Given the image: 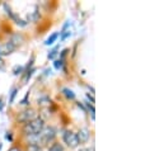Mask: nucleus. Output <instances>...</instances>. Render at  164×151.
<instances>
[{"label":"nucleus","mask_w":164,"mask_h":151,"mask_svg":"<svg viewBox=\"0 0 164 151\" xmlns=\"http://www.w3.org/2000/svg\"><path fill=\"white\" fill-rule=\"evenodd\" d=\"M43 129V119L41 118H36L31 122H27L23 127V131L26 135L33 136V135H38L41 134V131Z\"/></svg>","instance_id":"1"},{"label":"nucleus","mask_w":164,"mask_h":151,"mask_svg":"<svg viewBox=\"0 0 164 151\" xmlns=\"http://www.w3.org/2000/svg\"><path fill=\"white\" fill-rule=\"evenodd\" d=\"M62 140L64 142L69 146V147H77L79 145V141H78V137H77V134H74L72 131H65L64 135H62Z\"/></svg>","instance_id":"2"},{"label":"nucleus","mask_w":164,"mask_h":151,"mask_svg":"<svg viewBox=\"0 0 164 151\" xmlns=\"http://www.w3.org/2000/svg\"><path fill=\"white\" fill-rule=\"evenodd\" d=\"M36 116H37L36 110L32 109V108H28V109H26V110L19 113V116H18V121H21V122H31V121L36 119Z\"/></svg>","instance_id":"3"},{"label":"nucleus","mask_w":164,"mask_h":151,"mask_svg":"<svg viewBox=\"0 0 164 151\" xmlns=\"http://www.w3.org/2000/svg\"><path fill=\"white\" fill-rule=\"evenodd\" d=\"M55 136H56V132L52 127H47L45 131H41V141L43 144H48L55 139Z\"/></svg>","instance_id":"4"},{"label":"nucleus","mask_w":164,"mask_h":151,"mask_svg":"<svg viewBox=\"0 0 164 151\" xmlns=\"http://www.w3.org/2000/svg\"><path fill=\"white\" fill-rule=\"evenodd\" d=\"M77 137H78L79 144H80V142H87V141L89 140V131H88L87 128H82V129L78 132Z\"/></svg>","instance_id":"5"},{"label":"nucleus","mask_w":164,"mask_h":151,"mask_svg":"<svg viewBox=\"0 0 164 151\" xmlns=\"http://www.w3.org/2000/svg\"><path fill=\"white\" fill-rule=\"evenodd\" d=\"M15 50V46L13 45V43H10V42H8V43H5L2 48H0V53H3V55H9V53H12L13 51Z\"/></svg>","instance_id":"6"},{"label":"nucleus","mask_w":164,"mask_h":151,"mask_svg":"<svg viewBox=\"0 0 164 151\" xmlns=\"http://www.w3.org/2000/svg\"><path fill=\"white\" fill-rule=\"evenodd\" d=\"M23 41H24V37H23L22 34H14V36L12 37V40H10L9 42H10V43H13V45L17 47L18 45H21Z\"/></svg>","instance_id":"7"},{"label":"nucleus","mask_w":164,"mask_h":151,"mask_svg":"<svg viewBox=\"0 0 164 151\" xmlns=\"http://www.w3.org/2000/svg\"><path fill=\"white\" fill-rule=\"evenodd\" d=\"M59 36H60V33H52V34L48 37V38L46 40L45 45H46V46H51V45H53V42L59 38Z\"/></svg>","instance_id":"8"},{"label":"nucleus","mask_w":164,"mask_h":151,"mask_svg":"<svg viewBox=\"0 0 164 151\" xmlns=\"http://www.w3.org/2000/svg\"><path fill=\"white\" fill-rule=\"evenodd\" d=\"M62 94L67 98V99H74L75 98V93L72 91L71 89H69V88H64L62 89Z\"/></svg>","instance_id":"9"},{"label":"nucleus","mask_w":164,"mask_h":151,"mask_svg":"<svg viewBox=\"0 0 164 151\" xmlns=\"http://www.w3.org/2000/svg\"><path fill=\"white\" fill-rule=\"evenodd\" d=\"M27 151H42L41 146L37 145V144H31L28 147H27Z\"/></svg>","instance_id":"10"},{"label":"nucleus","mask_w":164,"mask_h":151,"mask_svg":"<svg viewBox=\"0 0 164 151\" xmlns=\"http://www.w3.org/2000/svg\"><path fill=\"white\" fill-rule=\"evenodd\" d=\"M48 151H64V147L60 144H53L52 146H50Z\"/></svg>","instance_id":"11"},{"label":"nucleus","mask_w":164,"mask_h":151,"mask_svg":"<svg viewBox=\"0 0 164 151\" xmlns=\"http://www.w3.org/2000/svg\"><path fill=\"white\" fill-rule=\"evenodd\" d=\"M23 70H24L23 66H18V65H17V66L13 69V72H14V75H19V74L23 72Z\"/></svg>","instance_id":"12"},{"label":"nucleus","mask_w":164,"mask_h":151,"mask_svg":"<svg viewBox=\"0 0 164 151\" xmlns=\"http://www.w3.org/2000/svg\"><path fill=\"white\" fill-rule=\"evenodd\" d=\"M60 33H61V40H62V41H65L67 37L71 36V32H70V31H64V32H60Z\"/></svg>","instance_id":"13"},{"label":"nucleus","mask_w":164,"mask_h":151,"mask_svg":"<svg viewBox=\"0 0 164 151\" xmlns=\"http://www.w3.org/2000/svg\"><path fill=\"white\" fill-rule=\"evenodd\" d=\"M17 93H18V89H17V88H13V90H12V93H10V99H9L10 103L14 102V98H15V95H17Z\"/></svg>","instance_id":"14"},{"label":"nucleus","mask_w":164,"mask_h":151,"mask_svg":"<svg viewBox=\"0 0 164 151\" xmlns=\"http://www.w3.org/2000/svg\"><path fill=\"white\" fill-rule=\"evenodd\" d=\"M53 65H55V67H56V69H62L64 61H62V60H56V61L53 62Z\"/></svg>","instance_id":"15"},{"label":"nucleus","mask_w":164,"mask_h":151,"mask_svg":"<svg viewBox=\"0 0 164 151\" xmlns=\"http://www.w3.org/2000/svg\"><path fill=\"white\" fill-rule=\"evenodd\" d=\"M34 72V69H32V70H29V71H27V75H26V78H24V83H27L28 81V79L32 76V74Z\"/></svg>","instance_id":"16"},{"label":"nucleus","mask_w":164,"mask_h":151,"mask_svg":"<svg viewBox=\"0 0 164 151\" xmlns=\"http://www.w3.org/2000/svg\"><path fill=\"white\" fill-rule=\"evenodd\" d=\"M56 53H57V50H56V48L52 50V51H51V53H48V59H53L55 56H56Z\"/></svg>","instance_id":"17"},{"label":"nucleus","mask_w":164,"mask_h":151,"mask_svg":"<svg viewBox=\"0 0 164 151\" xmlns=\"http://www.w3.org/2000/svg\"><path fill=\"white\" fill-rule=\"evenodd\" d=\"M4 109V103H3V98H0V110Z\"/></svg>","instance_id":"18"},{"label":"nucleus","mask_w":164,"mask_h":151,"mask_svg":"<svg viewBox=\"0 0 164 151\" xmlns=\"http://www.w3.org/2000/svg\"><path fill=\"white\" fill-rule=\"evenodd\" d=\"M80 151H94V149H80Z\"/></svg>","instance_id":"19"},{"label":"nucleus","mask_w":164,"mask_h":151,"mask_svg":"<svg viewBox=\"0 0 164 151\" xmlns=\"http://www.w3.org/2000/svg\"><path fill=\"white\" fill-rule=\"evenodd\" d=\"M9 151H21V150H19V149H17V147H12Z\"/></svg>","instance_id":"20"},{"label":"nucleus","mask_w":164,"mask_h":151,"mask_svg":"<svg viewBox=\"0 0 164 151\" xmlns=\"http://www.w3.org/2000/svg\"><path fill=\"white\" fill-rule=\"evenodd\" d=\"M7 139H8V140H12V135H7Z\"/></svg>","instance_id":"21"}]
</instances>
